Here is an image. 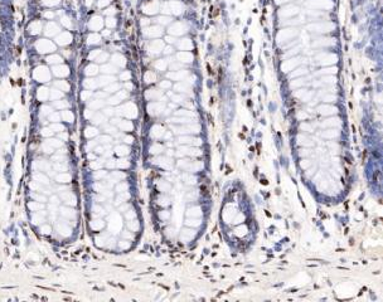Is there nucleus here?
Listing matches in <instances>:
<instances>
[{"label":"nucleus","instance_id":"nucleus-1","mask_svg":"<svg viewBox=\"0 0 383 302\" xmlns=\"http://www.w3.org/2000/svg\"><path fill=\"white\" fill-rule=\"evenodd\" d=\"M33 77L38 81V82H48L51 79V72L48 71L47 67L44 66H39L34 69Z\"/></svg>","mask_w":383,"mask_h":302},{"label":"nucleus","instance_id":"nucleus-2","mask_svg":"<svg viewBox=\"0 0 383 302\" xmlns=\"http://www.w3.org/2000/svg\"><path fill=\"white\" fill-rule=\"evenodd\" d=\"M35 48L39 53H51L53 50H56V45L47 39H40L35 43Z\"/></svg>","mask_w":383,"mask_h":302},{"label":"nucleus","instance_id":"nucleus-3","mask_svg":"<svg viewBox=\"0 0 383 302\" xmlns=\"http://www.w3.org/2000/svg\"><path fill=\"white\" fill-rule=\"evenodd\" d=\"M62 146V142L59 140H56V139H51V140H46L44 144H43V150L44 152L47 154H52L54 151V149H58Z\"/></svg>","mask_w":383,"mask_h":302},{"label":"nucleus","instance_id":"nucleus-4","mask_svg":"<svg viewBox=\"0 0 383 302\" xmlns=\"http://www.w3.org/2000/svg\"><path fill=\"white\" fill-rule=\"evenodd\" d=\"M53 74L56 77H66L69 74V68L63 64H56L53 67Z\"/></svg>","mask_w":383,"mask_h":302},{"label":"nucleus","instance_id":"nucleus-5","mask_svg":"<svg viewBox=\"0 0 383 302\" xmlns=\"http://www.w3.org/2000/svg\"><path fill=\"white\" fill-rule=\"evenodd\" d=\"M56 42H57V44H59V45H67V44H69V43L72 42V35H71L68 32L61 33V34L57 35Z\"/></svg>","mask_w":383,"mask_h":302},{"label":"nucleus","instance_id":"nucleus-6","mask_svg":"<svg viewBox=\"0 0 383 302\" xmlns=\"http://www.w3.org/2000/svg\"><path fill=\"white\" fill-rule=\"evenodd\" d=\"M46 35H48V37H54V35H57L58 33H59V27L56 24V23H53V22H51V23H48L47 25H46Z\"/></svg>","mask_w":383,"mask_h":302},{"label":"nucleus","instance_id":"nucleus-7","mask_svg":"<svg viewBox=\"0 0 383 302\" xmlns=\"http://www.w3.org/2000/svg\"><path fill=\"white\" fill-rule=\"evenodd\" d=\"M62 199L66 201L67 204H69V205H76V196L71 193V191H66V193H63L62 194Z\"/></svg>","mask_w":383,"mask_h":302},{"label":"nucleus","instance_id":"nucleus-8","mask_svg":"<svg viewBox=\"0 0 383 302\" xmlns=\"http://www.w3.org/2000/svg\"><path fill=\"white\" fill-rule=\"evenodd\" d=\"M37 97L39 101H47L49 98V89L46 87H40L37 92Z\"/></svg>","mask_w":383,"mask_h":302},{"label":"nucleus","instance_id":"nucleus-9","mask_svg":"<svg viewBox=\"0 0 383 302\" xmlns=\"http://www.w3.org/2000/svg\"><path fill=\"white\" fill-rule=\"evenodd\" d=\"M57 230H58V233H59L61 236H63V237L71 236V229H69L68 227H66V223H58V224H57Z\"/></svg>","mask_w":383,"mask_h":302},{"label":"nucleus","instance_id":"nucleus-10","mask_svg":"<svg viewBox=\"0 0 383 302\" xmlns=\"http://www.w3.org/2000/svg\"><path fill=\"white\" fill-rule=\"evenodd\" d=\"M29 33L30 34H38V33H40V30H42V23L40 22H34V23H32L30 25H29Z\"/></svg>","mask_w":383,"mask_h":302},{"label":"nucleus","instance_id":"nucleus-11","mask_svg":"<svg viewBox=\"0 0 383 302\" xmlns=\"http://www.w3.org/2000/svg\"><path fill=\"white\" fill-rule=\"evenodd\" d=\"M54 87L57 88V89H59V91H62V92H68L69 91V84L66 82V81H57V82H54Z\"/></svg>","mask_w":383,"mask_h":302},{"label":"nucleus","instance_id":"nucleus-12","mask_svg":"<svg viewBox=\"0 0 383 302\" xmlns=\"http://www.w3.org/2000/svg\"><path fill=\"white\" fill-rule=\"evenodd\" d=\"M102 27V22H101V19L99 18V17H96V18H92L91 19V22H89V28L92 29V30H97V29H100Z\"/></svg>","mask_w":383,"mask_h":302},{"label":"nucleus","instance_id":"nucleus-13","mask_svg":"<svg viewBox=\"0 0 383 302\" xmlns=\"http://www.w3.org/2000/svg\"><path fill=\"white\" fill-rule=\"evenodd\" d=\"M62 97H63V92H62V91H59V89H57V88L49 91V98H51V99L57 101V99H59V98H62Z\"/></svg>","mask_w":383,"mask_h":302},{"label":"nucleus","instance_id":"nucleus-14","mask_svg":"<svg viewBox=\"0 0 383 302\" xmlns=\"http://www.w3.org/2000/svg\"><path fill=\"white\" fill-rule=\"evenodd\" d=\"M34 180L37 181V183H40V184H44V185H48L49 184V180H48V177H46L43 174H40V172H37V174H34Z\"/></svg>","mask_w":383,"mask_h":302},{"label":"nucleus","instance_id":"nucleus-15","mask_svg":"<svg viewBox=\"0 0 383 302\" xmlns=\"http://www.w3.org/2000/svg\"><path fill=\"white\" fill-rule=\"evenodd\" d=\"M47 62L51 63V64H61L62 63V57L61 56H57V54H53V56H49L47 58Z\"/></svg>","mask_w":383,"mask_h":302},{"label":"nucleus","instance_id":"nucleus-16","mask_svg":"<svg viewBox=\"0 0 383 302\" xmlns=\"http://www.w3.org/2000/svg\"><path fill=\"white\" fill-rule=\"evenodd\" d=\"M97 86L99 84H97V82H96L94 79H84V82H83V87L86 89H93Z\"/></svg>","mask_w":383,"mask_h":302},{"label":"nucleus","instance_id":"nucleus-17","mask_svg":"<svg viewBox=\"0 0 383 302\" xmlns=\"http://www.w3.org/2000/svg\"><path fill=\"white\" fill-rule=\"evenodd\" d=\"M61 213L66 218H76V212L68 208H61Z\"/></svg>","mask_w":383,"mask_h":302},{"label":"nucleus","instance_id":"nucleus-18","mask_svg":"<svg viewBox=\"0 0 383 302\" xmlns=\"http://www.w3.org/2000/svg\"><path fill=\"white\" fill-rule=\"evenodd\" d=\"M56 180H57L58 183H69V181H71V175L63 172V174L57 175V176H56Z\"/></svg>","mask_w":383,"mask_h":302},{"label":"nucleus","instance_id":"nucleus-19","mask_svg":"<svg viewBox=\"0 0 383 302\" xmlns=\"http://www.w3.org/2000/svg\"><path fill=\"white\" fill-rule=\"evenodd\" d=\"M53 106L56 107V109H58V110H66V107H68L69 105H68V102H66V101H53Z\"/></svg>","mask_w":383,"mask_h":302},{"label":"nucleus","instance_id":"nucleus-20","mask_svg":"<svg viewBox=\"0 0 383 302\" xmlns=\"http://www.w3.org/2000/svg\"><path fill=\"white\" fill-rule=\"evenodd\" d=\"M61 117H62L64 121H67V122H73V119H74V116H73V114H72L71 111H63L62 115H61Z\"/></svg>","mask_w":383,"mask_h":302},{"label":"nucleus","instance_id":"nucleus-21","mask_svg":"<svg viewBox=\"0 0 383 302\" xmlns=\"http://www.w3.org/2000/svg\"><path fill=\"white\" fill-rule=\"evenodd\" d=\"M99 72V69H97V67L96 66H93V64H91V66H88L87 68H86V71H84V73L87 74V76H93V74H96Z\"/></svg>","mask_w":383,"mask_h":302},{"label":"nucleus","instance_id":"nucleus-22","mask_svg":"<svg viewBox=\"0 0 383 302\" xmlns=\"http://www.w3.org/2000/svg\"><path fill=\"white\" fill-rule=\"evenodd\" d=\"M51 130L53 132H62V131H64V126L61 125L59 122H53V125L51 126Z\"/></svg>","mask_w":383,"mask_h":302},{"label":"nucleus","instance_id":"nucleus-23","mask_svg":"<svg viewBox=\"0 0 383 302\" xmlns=\"http://www.w3.org/2000/svg\"><path fill=\"white\" fill-rule=\"evenodd\" d=\"M99 134V131L96 130V129H93V127H88V129H86V131H84V136L86 137H93V136H96Z\"/></svg>","mask_w":383,"mask_h":302},{"label":"nucleus","instance_id":"nucleus-24","mask_svg":"<svg viewBox=\"0 0 383 302\" xmlns=\"http://www.w3.org/2000/svg\"><path fill=\"white\" fill-rule=\"evenodd\" d=\"M102 106H104V102H102V101H100V99L92 101V102L89 103V109H93V110H97V109H100Z\"/></svg>","mask_w":383,"mask_h":302},{"label":"nucleus","instance_id":"nucleus-25","mask_svg":"<svg viewBox=\"0 0 383 302\" xmlns=\"http://www.w3.org/2000/svg\"><path fill=\"white\" fill-rule=\"evenodd\" d=\"M92 214H93V217H101V215H104L105 213H104V209L102 208H100V207H93L92 208Z\"/></svg>","mask_w":383,"mask_h":302},{"label":"nucleus","instance_id":"nucleus-26","mask_svg":"<svg viewBox=\"0 0 383 302\" xmlns=\"http://www.w3.org/2000/svg\"><path fill=\"white\" fill-rule=\"evenodd\" d=\"M51 114H52V107H49V106H42V109H40V116H42V117L49 116Z\"/></svg>","mask_w":383,"mask_h":302},{"label":"nucleus","instance_id":"nucleus-27","mask_svg":"<svg viewBox=\"0 0 383 302\" xmlns=\"http://www.w3.org/2000/svg\"><path fill=\"white\" fill-rule=\"evenodd\" d=\"M42 3L46 7H56L61 3V0H42Z\"/></svg>","mask_w":383,"mask_h":302},{"label":"nucleus","instance_id":"nucleus-28","mask_svg":"<svg viewBox=\"0 0 383 302\" xmlns=\"http://www.w3.org/2000/svg\"><path fill=\"white\" fill-rule=\"evenodd\" d=\"M91 120H92V122H93L94 125H100V124H102V121H104V116L100 115V114H97L96 116L91 117Z\"/></svg>","mask_w":383,"mask_h":302},{"label":"nucleus","instance_id":"nucleus-29","mask_svg":"<svg viewBox=\"0 0 383 302\" xmlns=\"http://www.w3.org/2000/svg\"><path fill=\"white\" fill-rule=\"evenodd\" d=\"M61 23H62L64 27H67L68 29H71V28H72V23H71V20H69V18H68V17H66V15H62V18H61Z\"/></svg>","mask_w":383,"mask_h":302},{"label":"nucleus","instance_id":"nucleus-30","mask_svg":"<svg viewBox=\"0 0 383 302\" xmlns=\"http://www.w3.org/2000/svg\"><path fill=\"white\" fill-rule=\"evenodd\" d=\"M48 120H49V121H52V122H59V120H61V115H59V114H57V112H52V114L48 116Z\"/></svg>","mask_w":383,"mask_h":302},{"label":"nucleus","instance_id":"nucleus-31","mask_svg":"<svg viewBox=\"0 0 383 302\" xmlns=\"http://www.w3.org/2000/svg\"><path fill=\"white\" fill-rule=\"evenodd\" d=\"M96 43H100V37L97 34H92L88 37V44H96Z\"/></svg>","mask_w":383,"mask_h":302},{"label":"nucleus","instance_id":"nucleus-32","mask_svg":"<svg viewBox=\"0 0 383 302\" xmlns=\"http://www.w3.org/2000/svg\"><path fill=\"white\" fill-rule=\"evenodd\" d=\"M54 170H57V171H66V170H67V165H66L63 161H62V162H56Z\"/></svg>","mask_w":383,"mask_h":302},{"label":"nucleus","instance_id":"nucleus-33","mask_svg":"<svg viewBox=\"0 0 383 302\" xmlns=\"http://www.w3.org/2000/svg\"><path fill=\"white\" fill-rule=\"evenodd\" d=\"M30 196L34 199V200H38V201H40V203H44V201H47V199H46V196H43V195H39V194H34V193H30Z\"/></svg>","mask_w":383,"mask_h":302},{"label":"nucleus","instance_id":"nucleus-34","mask_svg":"<svg viewBox=\"0 0 383 302\" xmlns=\"http://www.w3.org/2000/svg\"><path fill=\"white\" fill-rule=\"evenodd\" d=\"M116 152L119 155H126L129 152V149L125 147V146H119V147H116Z\"/></svg>","mask_w":383,"mask_h":302},{"label":"nucleus","instance_id":"nucleus-35","mask_svg":"<svg viewBox=\"0 0 383 302\" xmlns=\"http://www.w3.org/2000/svg\"><path fill=\"white\" fill-rule=\"evenodd\" d=\"M40 134H42V135H43L44 137H49V136H52V135H53V131H52L51 129H47V127H44V129H42Z\"/></svg>","mask_w":383,"mask_h":302},{"label":"nucleus","instance_id":"nucleus-36","mask_svg":"<svg viewBox=\"0 0 383 302\" xmlns=\"http://www.w3.org/2000/svg\"><path fill=\"white\" fill-rule=\"evenodd\" d=\"M28 207H29L32 210H34V212L38 210V209H43V205H42V204H35V203H33V201H32V203H29Z\"/></svg>","mask_w":383,"mask_h":302},{"label":"nucleus","instance_id":"nucleus-37","mask_svg":"<svg viewBox=\"0 0 383 302\" xmlns=\"http://www.w3.org/2000/svg\"><path fill=\"white\" fill-rule=\"evenodd\" d=\"M102 164H104V161H101V160L92 161V162H91V167H92V169H99V167L102 166Z\"/></svg>","mask_w":383,"mask_h":302},{"label":"nucleus","instance_id":"nucleus-38","mask_svg":"<svg viewBox=\"0 0 383 302\" xmlns=\"http://www.w3.org/2000/svg\"><path fill=\"white\" fill-rule=\"evenodd\" d=\"M110 81H112V78H110V77H102V78H100V79H99L97 84H101V86H104V84L109 83Z\"/></svg>","mask_w":383,"mask_h":302},{"label":"nucleus","instance_id":"nucleus-39","mask_svg":"<svg viewBox=\"0 0 383 302\" xmlns=\"http://www.w3.org/2000/svg\"><path fill=\"white\" fill-rule=\"evenodd\" d=\"M91 96H92V93H91V92H89V91H88V89H87V91H83V92H82V93H81V98H82V99H83V101H86V99H88V98H89V97H91Z\"/></svg>","mask_w":383,"mask_h":302},{"label":"nucleus","instance_id":"nucleus-40","mask_svg":"<svg viewBox=\"0 0 383 302\" xmlns=\"http://www.w3.org/2000/svg\"><path fill=\"white\" fill-rule=\"evenodd\" d=\"M126 189H127V185L124 183V184H120V185H117L116 186V190L119 191V193H124V191H126Z\"/></svg>","mask_w":383,"mask_h":302},{"label":"nucleus","instance_id":"nucleus-41","mask_svg":"<svg viewBox=\"0 0 383 302\" xmlns=\"http://www.w3.org/2000/svg\"><path fill=\"white\" fill-rule=\"evenodd\" d=\"M40 232L43 234H49L51 233V227L49 225H43V227H40Z\"/></svg>","mask_w":383,"mask_h":302},{"label":"nucleus","instance_id":"nucleus-42","mask_svg":"<svg viewBox=\"0 0 383 302\" xmlns=\"http://www.w3.org/2000/svg\"><path fill=\"white\" fill-rule=\"evenodd\" d=\"M104 176H106V172H105V171H97V172H94V177H96V179H101V177H104Z\"/></svg>","mask_w":383,"mask_h":302},{"label":"nucleus","instance_id":"nucleus-43","mask_svg":"<svg viewBox=\"0 0 383 302\" xmlns=\"http://www.w3.org/2000/svg\"><path fill=\"white\" fill-rule=\"evenodd\" d=\"M51 204H52V205H58V204H59V199H58L57 196H52V198H51Z\"/></svg>","mask_w":383,"mask_h":302},{"label":"nucleus","instance_id":"nucleus-44","mask_svg":"<svg viewBox=\"0 0 383 302\" xmlns=\"http://www.w3.org/2000/svg\"><path fill=\"white\" fill-rule=\"evenodd\" d=\"M44 17H46L47 19H53V18L56 17V14H54L53 12H46V13H44Z\"/></svg>","mask_w":383,"mask_h":302},{"label":"nucleus","instance_id":"nucleus-45","mask_svg":"<svg viewBox=\"0 0 383 302\" xmlns=\"http://www.w3.org/2000/svg\"><path fill=\"white\" fill-rule=\"evenodd\" d=\"M59 139H62V140H67L68 139V134L66 132V131H62V132H59Z\"/></svg>","mask_w":383,"mask_h":302},{"label":"nucleus","instance_id":"nucleus-46","mask_svg":"<svg viewBox=\"0 0 383 302\" xmlns=\"http://www.w3.org/2000/svg\"><path fill=\"white\" fill-rule=\"evenodd\" d=\"M99 54H100V50H93V52H92V53L89 54V59H93V58H96V57H97Z\"/></svg>","mask_w":383,"mask_h":302},{"label":"nucleus","instance_id":"nucleus-47","mask_svg":"<svg viewBox=\"0 0 383 302\" xmlns=\"http://www.w3.org/2000/svg\"><path fill=\"white\" fill-rule=\"evenodd\" d=\"M105 59H107V54H101L96 61H97V62H105Z\"/></svg>","mask_w":383,"mask_h":302},{"label":"nucleus","instance_id":"nucleus-48","mask_svg":"<svg viewBox=\"0 0 383 302\" xmlns=\"http://www.w3.org/2000/svg\"><path fill=\"white\" fill-rule=\"evenodd\" d=\"M96 145H97V141H94V142H88V145H87V151H89L92 147H94Z\"/></svg>","mask_w":383,"mask_h":302},{"label":"nucleus","instance_id":"nucleus-49","mask_svg":"<svg viewBox=\"0 0 383 302\" xmlns=\"http://www.w3.org/2000/svg\"><path fill=\"white\" fill-rule=\"evenodd\" d=\"M93 199L96 200V201H104L105 200V196H100V195H94L93 196Z\"/></svg>","mask_w":383,"mask_h":302},{"label":"nucleus","instance_id":"nucleus-50","mask_svg":"<svg viewBox=\"0 0 383 302\" xmlns=\"http://www.w3.org/2000/svg\"><path fill=\"white\" fill-rule=\"evenodd\" d=\"M102 72H114V69L109 66H105V67H102Z\"/></svg>","mask_w":383,"mask_h":302},{"label":"nucleus","instance_id":"nucleus-51","mask_svg":"<svg viewBox=\"0 0 383 302\" xmlns=\"http://www.w3.org/2000/svg\"><path fill=\"white\" fill-rule=\"evenodd\" d=\"M84 117H86V119H91V117H92V112H91L89 110H86V111H84Z\"/></svg>","mask_w":383,"mask_h":302},{"label":"nucleus","instance_id":"nucleus-52","mask_svg":"<svg viewBox=\"0 0 383 302\" xmlns=\"http://www.w3.org/2000/svg\"><path fill=\"white\" fill-rule=\"evenodd\" d=\"M100 140H101V142H110V137H107V136H106V137L104 136V137H101Z\"/></svg>","mask_w":383,"mask_h":302},{"label":"nucleus","instance_id":"nucleus-53","mask_svg":"<svg viewBox=\"0 0 383 302\" xmlns=\"http://www.w3.org/2000/svg\"><path fill=\"white\" fill-rule=\"evenodd\" d=\"M105 3L107 4V0H101V2L99 3V7H104V5H105Z\"/></svg>","mask_w":383,"mask_h":302},{"label":"nucleus","instance_id":"nucleus-54","mask_svg":"<svg viewBox=\"0 0 383 302\" xmlns=\"http://www.w3.org/2000/svg\"><path fill=\"white\" fill-rule=\"evenodd\" d=\"M132 217H135V214L132 213V210H130V213L126 215V218H129V219H130V218H132Z\"/></svg>","mask_w":383,"mask_h":302},{"label":"nucleus","instance_id":"nucleus-55","mask_svg":"<svg viewBox=\"0 0 383 302\" xmlns=\"http://www.w3.org/2000/svg\"><path fill=\"white\" fill-rule=\"evenodd\" d=\"M130 246V243H120V247H122V248H127Z\"/></svg>","mask_w":383,"mask_h":302},{"label":"nucleus","instance_id":"nucleus-56","mask_svg":"<svg viewBox=\"0 0 383 302\" xmlns=\"http://www.w3.org/2000/svg\"><path fill=\"white\" fill-rule=\"evenodd\" d=\"M107 24L110 25V27H112L114 24H115V22H114V19H109V22H107Z\"/></svg>","mask_w":383,"mask_h":302},{"label":"nucleus","instance_id":"nucleus-57","mask_svg":"<svg viewBox=\"0 0 383 302\" xmlns=\"http://www.w3.org/2000/svg\"><path fill=\"white\" fill-rule=\"evenodd\" d=\"M105 114H106V115H111V114H112V110L107 109V110H105Z\"/></svg>","mask_w":383,"mask_h":302},{"label":"nucleus","instance_id":"nucleus-58","mask_svg":"<svg viewBox=\"0 0 383 302\" xmlns=\"http://www.w3.org/2000/svg\"><path fill=\"white\" fill-rule=\"evenodd\" d=\"M124 237H125V238H132V236H131V234H129L127 232H126V233H124Z\"/></svg>","mask_w":383,"mask_h":302},{"label":"nucleus","instance_id":"nucleus-59","mask_svg":"<svg viewBox=\"0 0 383 302\" xmlns=\"http://www.w3.org/2000/svg\"><path fill=\"white\" fill-rule=\"evenodd\" d=\"M105 130H107V132H114V129L111 127H105Z\"/></svg>","mask_w":383,"mask_h":302},{"label":"nucleus","instance_id":"nucleus-60","mask_svg":"<svg viewBox=\"0 0 383 302\" xmlns=\"http://www.w3.org/2000/svg\"><path fill=\"white\" fill-rule=\"evenodd\" d=\"M63 54H64L66 57H69V52H68V50H63Z\"/></svg>","mask_w":383,"mask_h":302},{"label":"nucleus","instance_id":"nucleus-61","mask_svg":"<svg viewBox=\"0 0 383 302\" xmlns=\"http://www.w3.org/2000/svg\"><path fill=\"white\" fill-rule=\"evenodd\" d=\"M96 96H97V97H104L105 94H104V93H97V94H96Z\"/></svg>","mask_w":383,"mask_h":302}]
</instances>
